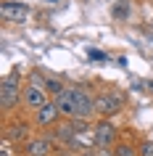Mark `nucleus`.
<instances>
[{
	"label": "nucleus",
	"instance_id": "7ed1b4c3",
	"mask_svg": "<svg viewBox=\"0 0 153 156\" xmlns=\"http://www.w3.org/2000/svg\"><path fill=\"white\" fill-rule=\"evenodd\" d=\"M121 108H124V95L121 93H100V95H95V114H100L103 119H108V116L119 114Z\"/></svg>",
	"mask_w": 153,
	"mask_h": 156
},
{
	"label": "nucleus",
	"instance_id": "f257e3e1",
	"mask_svg": "<svg viewBox=\"0 0 153 156\" xmlns=\"http://www.w3.org/2000/svg\"><path fill=\"white\" fill-rule=\"evenodd\" d=\"M19 101H24V87H21V74H19V69H13L0 82V103H3L5 111H13L19 106Z\"/></svg>",
	"mask_w": 153,
	"mask_h": 156
},
{
	"label": "nucleus",
	"instance_id": "aec40b11",
	"mask_svg": "<svg viewBox=\"0 0 153 156\" xmlns=\"http://www.w3.org/2000/svg\"><path fill=\"white\" fill-rule=\"evenodd\" d=\"M98 156H113V154L108 151V148H100V151H98Z\"/></svg>",
	"mask_w": 153,
	"mask_h": 156
},
{
	"label": "nucleus",
	"instance_id": "412c9836",
	"mask_svg": "<svg viewBox=\"0 0 153 156\" xmlns=\"http://www.w3.org/2000/svg\"><path fill=\"white\" fill-rule=\"evenodd\" d=\"M48 3H58V0H48Z\"/></svg>",
	"mask_w": 153,
	"mask_h": 156
},
{
	"label": "nucleus",
	"instance_id": "39448f33",
	"mask_svg": "<svg viewBox=\"0 0 153 156\" xmlns=\"http://www.w3.org/2000/svg\"><path fill=\"white\" fill-rule=\"evenodd\" d=\"M71 95H74V103H77V116L90 119V116L95 114V98L85 87H71Z\"/></svg>",
	"mask_w": 153,
	"mask_h": 156
},
{
	"label": "nucleus",
	"instance_id": "ddd939ff",
	"mask_svg": "<svg viewBox=\"0 0 153 156\" xmlns=\"http://www.w3.org/2000/svg\"><path fill=\"white\" fill-rule=\"evenodd\" d=\"M113 156H140V151H135L129 143H116L113 146Z\"/></svg>",
	"mask_w": 153,
	"mask_h": 156
},
{
	"label": "nucleus",
	"instance_id": "9d476101",
	"mask_svg": "<svg viewBox=\"0 0 153 156\" xmlns=\"http://www.w3.org/2000/svg\"><path fill=\"white\" fill-rule=\"evenodd\" d=\"M74 127H71V122H64V124H58L56 130H53V140L56 143H69L71 146V140H74Z\"/></svg>",
	"mask_w": 153,
	"mask_h": 156
},
{
	"label": "nucleus",
	"instance_id": "6e6552de",
	"mask_svg": "<svg viewBox=\"0 0 153 156\" xmlns=\"http://www.w3.org/2000/svg\"><path fill=\"white\" fill-rule=\"evenodd\" d=\"M58 116H61V114H58L56 103L50 101V103H45L40 111H34V124H37V127H50V124H56Z\"/></svg>",
	"mask_w": 153,
	"mask_h": 156
},
{
	"label": "nucleus",
	"instance_id": "dca6fc26",
	"mask_svg": "<svg viewBox=\"0 0 153 156\" xmlns=\"http://www.w3.org/2000/svg\"><path fill=\"white\" fill-rule=\"evenodd\" d=\"M137 151H140V156H153V140H145Z\"/></svg>",
	"mask_w": 153,
	"mask_h": 156
},
{
	"label": "nucleus",
	"instance_id": "6ab92c4d",
	"mask_svg": "<svg viewBox=\"0 0 153 156\" xmlns=\"http://www.w3.org/2000/svg\"><path fill=\"white\" fill-rule=\"evenodd\" d=\"M90 56H92V58H100V61H106V53H98V50H90Z\"/></svg>",
	"mask_w": 153,
	"mask_h": 156
},
{
	"label": "nucleus",
	"instance_id": "4468645a",
	"mask_svg": "<svg viewBox=\"0 0 153 156\" xmlns=\"http://www.w3.org/2000/svg\"><path fill=\"white\" fill-rule=\"evenodd\" d=\"M113 16H116V19H127L129 16V0H116V5H113Z\"/></svg>",
	"mask_w": 153,
	"mask_h": 156
},
{
	"label": "nucleus",
	"instance_id": "f8f14e48",
	"mask_svg": "<svg viewBox=\"0 0 153 156\" xmlns=\"http://www.w3.org/2000/svg\"><path fill=\"white\" fill-rule=\"evenodd\" d=\"M42 85H45L48 95H53V98H58V95L66 90V85L61 82V80H56V77H42Z\"/></svg>",
	"mask_w": 153,
	"mask_h": 156
},
{
	"label": "nucleus",
	"instance_id": "1a4fd4ad",
	"mask_svg": "<svg viewBox=\"0 0 153 156\" xmlns=\"http://www.w3.org/2000/svg\"><path fill=\"white\" fill-rule=\"evenodd\" d=\"M24 151H26V156H48L53 151V140L50 138H32V140H26Z\"/></svg>",
	"mask_w": 153,
	"mask_h": 156
},
{
	"label": "nucleus",
	"instance_id": "20e7f679",
	"mask_svg": "<svg viewBox=\"0 0 153 156\" xmlns=\"http://www.w3.org/2000/svg\"><path fill=\"white\" fill-rule=\"evenodd\" d=\"M92 140H95L100 148H111V146H116V127H113L108 119H100V122L92 127Z\"/></svg>",
	"mask_w": 153,
	"mask_h": 156
},
{
	"label": "nucleus",
	"instance_id": "a211bd4d",
	"mask_svg": "<svg viewBox=\"0 0 153 156\" xmlns=\"http://www.w3.org/2000/svg\"><path fill=\"white\" fill-rule=\"evenodd\" d=\"M0 156H11V140H5V143H3V151H0Z\"/></svg>",
	"mask_w": 153,
	"mask_h": 156
},
{
	"label": "nucleus",
	"instance_id": "f03ea898",
	"mask_svg": "<svg viewBox=\"0 0 153 156\" xmlns=\"http://www.w3.org/2000/svg\"><path fill=\"white\" fill-rule=\"evenodd\" d=\"M45 103H50V101H48V90H45L42 80L37 77V72H32L29 85H24V106L32 108V111H40Z\"/></svg>",
	"mask_w": 153,
	"mask_h": 156
},
{
	"label": "nucleus",
	"instance_id": "2eb2a0df",
	"mask_svg": "<svg viewBox=\"0 0 153 156\" xmlns=\"http://www.w3.org/2000/svg\"><path fill=\"white\" fill-rule=\"evenodd\" d=\"M69 122H71L74 132H87L90 130V122H87V119H82V116H74V119H69Z\"/></svg>",
	"mask_w": 153,
	"mask_h": 156
},
{
	"label": "nucleus",
	"instance_id": "423d86ee",
	"mask_svg": "<svg viewBox=\"0 0 153 156\" xmlns=\"http://www.w3.org/2000/svg\"><path fill=\"white\" fill-rule=\"evenodd\" d=\"M0 16H3V21H13V24H19V21H24V19L29 16V8H26V3L5 0V3L0 5Z\"/></svg>",
	"mask_w": 153,
	"mask_h": 156
},
{
	"label": "nucleus",
	"instance_id": "f3484780",
	"mask_svg": "<svg viewBox=\"0 0 153 156\" xmlns=\"http://www.w3.org/2000/svg\"><path fill=\"white\" fill-rule=\"evenodd\" d=\"M74 156H98V151H92V148H79Z\"/></svg>",
	"mask_w": 153,
	"mask_h": 156
},
{
	"label": "nucleus",
	"instance_id": "0eeeda50",
	"mask_svg": "<svg viewBox=\"0 0 153 156\" xmlns=\"http://www.w3.org/2000/svg\"><path fill=\"white\" fill-rule=\"evenodd\" d=\"M53 103H56V108H58L61 116H66V119H74V116H77V103H74L71 87H66L58 98H53Z\"/></svg>",
	"mask_w": 153,
	"mask_h": 156
},
{
	"label": "nucleus",
	"instance_id": "9b49d317",
	"mask_svg": "<svg viewBox=\"0 0 153 156\" xmlns=\"http://www.w3.org/2000/svg\"><path fill=\"white\" fill-rule=\"evenodd\" d=\"M26 132H29V124H26V122H13L8 127V132H5V140H11V143H21V140L26 138Z\"/></svg>",
	"mask_w": 153,
	"mask_h": 156
}]
</instances>
